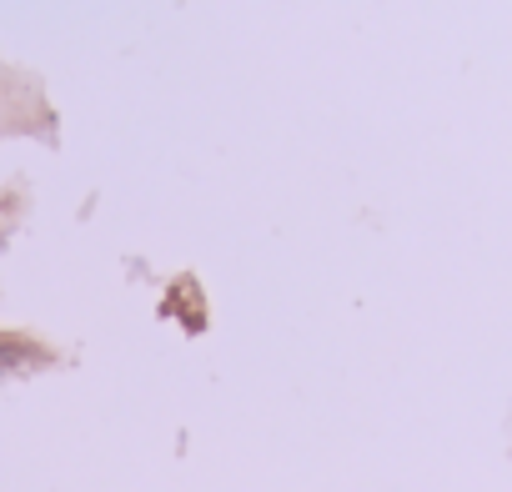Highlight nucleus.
Returning a JSON list of instances; mask_svg holds the SVG:
<instances>
[{"instance_id":"obj_1","label":"nucleus","mask_w":512,"mask_h":492,"mask_svg":"<svg viewBox=\"0 0 512 492\" xmlns=\"http://www.w3.org/2000/svg\"><path fill=\"white\" fill-rule=\"evenodd\" d=\"M36 362H46L41 347L16 342V337H0V377H6V372H21V367H36Z\"/></svg>"}]
</instances>
